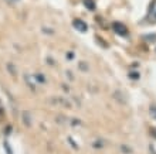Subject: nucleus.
Returning a JSON list of instances; mask_svg holds the SVG:
<instances>
[{
    "label": "nucleus",
    "instance_id": "obj_3",
    "mask_svg": "<svg viewBox=\"0 0 156 154\" xmlns=\"http://www.w3.org/2000/svg\"><path fill=\"white\" fill-rule=\"evenodd\" d=\"M73 24H74V27L78 30V31H81V33H85L87 29H88L87 23H84L82 20H74L73 21Z\"/></svg>",
    "mask_w": 156,
    "mask_h": 154
},
{
    "label": "nucleus",
    "instance_id": "obj_4",
    "mask_svg": "<svg viewBox=\"0 0 156 154\" xmlns=\"http://www.w3.org/2000/svg\"><path fill=\"white\" fill-rule=\"evenodd\" d=\"M149 113H151L152 119H155L156 120V105H152L151 108H149Z\"/></svg>",
    "mask_w": 156,
    "mask_h": 154
},
{
    "label": "nucleus",
    "instance_id": "obj_1",
    "mask_svg": "<svg viewBox=\"0 0 156 154\" xmlns=\"http://www.w3.org/2000/svg\"><path fill=\"white\" fill-rule=\"evenodd\" d=\"M112 30L118 34V36L123 37V36H128V29L126 26L122 24V23H119V21H115L114 24H112Z\"/></svg>",
    "mask_w": 156,
    "mask_h": 154
},
{
    "label": "nucleus",
    "instance_id": "obj_6",
    "mask_svg": "<svg viewBox=\"0 0 156 154\" xmlns=\"http://www.w3.org/2000/svg\"><path fill=\"white\" fill-rule=\"evenodd\" d=\"M145 38H146L149 43H152V41H156V36H145Z\"/></svg>",
    "mask_w": 156,
    "mask_h": 154
},
{
    "label": "nucleus",
    "instance_id": "obj_5",
    "mask_svg": "<svg viewBox=\"0 0 156 154\" xmlns=\"http://www.w3.org/2000/svg\"><path fill=\"white\" fill-rule=\"evenodd\" d=\"M129 78H132V79H138V78H139V74L138 72H129Z\"/></svg>",
    "mask_w": 156,
    "mask_h": 154
},
{
    "label": "nucleus",
    "instance_id": "obj_7",
    "mask_svg": "<svg viewBox=\"0 0 156 154\" xmlns=\"http://www.w3.org/2000/svg\"><path fill=\"white\" fill-rule=\"evenodd\" d=\"M152 134H153V136H155V137H156V129H152Z\"/></svg>",
    "mask_w": 156,
    "mask_h": 154
},
{
    "label": "nucleus",
    "instance_id": "obj_2",
    "mask_svg": "<svg viewBox=\"0 0 156 154\" xmlns=\"http://www.w3.org/2000/svg\"><path fill=\"white\" fill-rule=\"evenodd\" d=\"M148 20L151 23H156V0H153L152 3H151L149 13H148Z\"/></svg>",
    "mask_w": 156,
    "mask_h": 154
}]
</instances>
